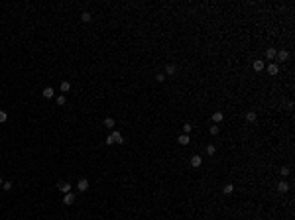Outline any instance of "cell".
Returning a JSON list of instances; mask_svg holds the SVG:
<instances>
[{
    "label": "cell",
    "instance_id": "6da1fadb",
    "mask_svg": "<svg viewBox=\"0 0 295 220\" xmlns=\"http://www.w3.org/2000/svg\"><path fill=\"white\" fill-rule=\"evenodd\" d=\"M106 144L110 146V144H124V138H122L120 132H110L108 138H106Z\"/></svg>",
    "mask_w": 295,
    "mask_h": 220
},
{
    "label": "cell",
    "instance_id": "7a4b0ae2",
    "mask_svg": "<svg viewBox=\"0 0 295 220\" xmlns=\"http://www.w3.org/2000/svg\"><path fill=\"white\" fill-rule=\"evenodd\" d=\"M77 189H79V193H85V191L89 189V181H87V179H81L79 185H77Z\"/></svg>",
    "mask_w": 295,
    "mask_h": 220
},
{
    "label": "cell",
    "instance_id": "3957f363",
    "mask_svg": "<svg viewBox=\"0 0 295 220\" xmlns=\"http://www.w3.org/2000/svg\"><path fill=\"white\" fill-rule=\"evenodd\" d=\"M59 191H61L63 195H67V193H71V185L69 183H59Z\"/></svg>",
    "mask_w": 295,
    "mask_h": 220
},
{
    "label": "cell",
    "instance_id": "277c9868",
    "mask_svg": "<svg viewBox=\"0 0 295 220\" xmlns=\"http://www.w3.org/2000/svg\"><path fill=\"white\" fill-rule=\"evenodd\" d=\"M201 163H203V159H201V155H193V157H191V165H193V167H199Z\"/></svg>",
    "mask_w": 295,
    "mask_h": 220
},
{
    "label": "cell",
    "instance_id": "5b68a950",
    "mask_svg": "<svg viewBox=\"0 0 295 220\" xmlns=\"http://www.w3.org/2000/svg\"><path fill=\"white\" fill-rule=\"evenodd\" d=\"M278 71H279V67L276 63H270V65H268V73H270V75H278Z\"/></svg>",
    "mask_w": 295,
    "mask_h": 220
},
{
    "label": "cell",
    "instance_id": "8992f818",
    "mask_svg": "<svg viewBox=\"0 0 295 220\" xmlns=\"http://www.w3.org/2000/svg\"><path fill=\"white\" fill-rule=\"evenodd\" d=\"M264 67H266V65H264L262 59H256V61H254V71H264Z\"/></svg>",
    "mask_w": 295,
    "mask_h": 220
},
{
    "label": "cell",
    "instance_id": "52a82bcc",
    "mask_svg": "<svg viewBox=\"0 0 295 220\" xmlns=\"http://www.w3.org/2000/svg\"><path fill=\"white\" fill-rule=\"evenodd\" d=\"M73 201H75V195H71V193L63 197V204H73Z\"/></svg>",
    "mask_w": 295,
    "mask_h": 220
},
{
    "label": "cell",
    "instance_id": "ba28073f",
    "mask_svg": "<svg viewBox=\"0 0 295 220\" xmlns=\"http://www.w3.org/2000/svg\"><path fill=\"white\" fill-rule=\"evenodd\" d=\"M278 191H279V193H287V191H289V185H287L285 181H281V183L278 185Z\"/></svg>",
    "mask_w": 295,
    "mask_h": 220
},
{
    "label": "cell",
    "instance_id": "9c48e42d",
    "mask_svg": "<svg viewBox=\"0 0 295 220\" xmlns=\"http://www.w3.org/2000/svg\"><path fill=\"white\" fill-rule=\"evenodd\" d=\"M41 94H43V98H51V96H53V88H51V86L43 88V92H41Z\"/></svg>",
    "mask_w": 295,
    "mask_h": 220
},
{
    "label": "cell",
    "instance_id": "30bf717a",
    "mask_svg": "<svg viewBox=\"0 0 295 220\" xmlns=\"http://www.w3.org/2000/svg\"><path fill=\"white\" fill-rule=\"evenodd\" d=\"M276 55H278L279 61H287V57H289V53H287V51H279V53H276Z\"/></svg>",
    "mask_w": 295,
    "mask_h": 220
},
{
    "label": "cell",
    "instance_id": "8fae6325",
    "mask_svg": "<svg viewBox=\"0 0 295 220\" xmlns=\"http://www.w3.org/2000/svg\"><path fill=\"white\" fill-rule=\"evenodd\" d=\"M222 118H224V116H222V112H214V114H212V122H216V124H218V122H222Z\"/></svg>",
    "mask_w": 295,
    "mask_h": 220
},
{
    "label": "cell",
    "instance_id": "7c38bea8",
    "mask_svg": "<svg viewBox=\"0 0 295 220\" xmlns=\"http://www.w3.org/2000/svg\"><path fill=\"white\" fill-rule=\"evenodd\" d=\"M71 88V83L69 81H61V92H67Z\"/></svg>",
    "mask_w": 295,
    "mask_h": 220
},
{
    "label": "cell",
    "instance_id": "4fadbf2b",
    "mask_svg": "<svg viewBox=\"0 0 295 220\" xmlns=\"http://www.w3.org/2000/svg\"><path fill=\"white\" fill-rule=\"evenodd\" d=\"M179 144H181V146H187V144H189V136H187V134L179 136Z\"/></svg>",
    "mask_w": 295,
    "mask_h": 220
},
{
    "label": "cell",
    "instance_id": "5bb4252c",
    "mask_svg": "<svg viewBox=\"0 0 295 220\" xmlns=\"http://www.w3.org/2000/svg\"><path fill=\"white\" fill-rule=\"evenodd\" d=\"M266 57H268V59H274V57H276V49L268 47V49H266Z\"/></svg>",
    "mask_w": 295,
    "mask_h": 220
},
{
    "label": "cell",
    "instance_id": "9a60e30c",
    "mask_svg": "<svg viewBox=\"0 0 295 220\" xmlns=\"http://www.w3.org/2000/svg\"><path fill=\"white\" fill-rule=\"evenodd\" d=\"M222 191H224L226 195H230V193H234V185H232V183H228V185H224V189H222Z\"/></svg>",
    "mask_w": 295,
    "mask_h": 220
},
{
    "label": "cell",
    "instance_id": "2e32d148",
    "mask_svg": "<svg viewBox=\"0 0 295 220\" xmlns=\"http://www.w3.org/2000/svg\"><path fill=\"white\" fill-rule=\"evenodd\" d=\"M104 126H106L108 130H112V128H114V120H112V118H106V120H104Z\"/></svg>",
    "mask_w": 295,
    "mask_h": 220
},
{
    "label": "cell",
    "instance_id": "e0dca14e",
    "mask_svg": "<svg viewBox=\"0 0 295 220\" xmlns=\"http://www.w3.org/2000/svg\"><path fill=\"white\" fill-rule=\"evenodd\" d=\"M256 118H258L256 112H248V114H246V120H248V122H256Z\"/></svg>",
    "mask_w": 295,
    "mask_h": 220
},
{
    "label": "cell",
    "instance_id": "ac0fdd59",
    "mask_svg": "<svg viewBox=\"0 0 295 220\" xmlns=\"http://www.w3.org/2000/svg\"><path fill=\"white\" fill-rule=\"evenodd\" d=\"M65 102H67V98H65V94H59V96H57V104H61V106H63Z\"/></svg>",
    "mask_w": 295,
    "mask_h": 220
},
{
    "label": "cell",
    "instance_id": "d6986e66",
    "mask_svg": "<svg viewBox=\"0 0 295 220\" xmlns=\"http://www.w3.org/2000/svg\"><path fill=\"white\" fill-rule=\"evenodd\" d=\"M165 73H167V75H173V73H175V65H167V67H165Z\"/></svg>",
    "mask_w": 295,
    "mask_h": 220
},
{
    "label": "cell",
    "instance_id": "ffe728a7",
    "mask_svg": "<svg viewBox=\"0 0 295 220\" xmlns=\"http://www.w3.org/2000/svg\"><path fill=\"white\" fill-rule=\"evenodd\" d=\"M81 20H83V22H91V14H89V12H83V14H81Z\"/></svg>",
    "mask_w": 295,
    "mask_h": 220
},
{
    "label": "cell",
    "instance_id": "44dd1931",
    "mask_svg": "<svg viewBox=\"0 0 295 220\" xmlns=\"http://www.w3.org/2000/svg\"><path fill=\"white\" fill-rule=\"evenodd\" d=\"M6 120H8V114H6L4 110H0V124H2V122H6Z\"/></svg>",
    "mask_w": 295,
    "mask_h": 220
},
{
    "label": "cell",
    "instance_id": "7402d4cb",
    "mask_svg": "<svg viewBox=\"0 0 295 220\" xmlns=\"http://www.w3.org/2000/svg\"><path fill=\"white\" fill-rule=\"evenodd\" d=\"M214 152H216V148H214V146H208V148H207V153H208V155H214Z\"/></svg>",
    "mask_w": 295,
    "mask_h": 220
},
{
    "label": "cell",
    "instance_id": "603a6c76",
    "mask_svg": "<svg viewBox=\"0 0 295 220\" xmlns=\"http://www.w3.org/2000/svg\"><path fill=\"white\" fill-rule=\"evenodd\" d=\"M2 187H4V191H12V183L8 181V183H2Z\"/></svg>",
    "mask_w": 295,
    "mask_h": 220
},
{
    "label": "cell",
    "instance_id": "cb8c5ba5",
    "mask_svg": "<svg viewBox=\"0 0 295 220\" xmlns=\"http://www.w3.org/2000/svg\"><path fill=\"white\" fill-rule=\"evenodd\" d=\"M183 130H185V134H189V132L193 130V126H191V124H185V126H183Z\"/></svg>",
    "mask_w": 295,
    "mask_h": 220
},
{
    "label": "cell",
    "instance_id": "d4e9b609",
    "mask_svg": "<svg viewBox=\"0 0 295 220\" xmlns=\"http://www.w3.org/2000/svg\"><path fill=\"white\" fill-rule=\"evenodd\" d=\"M210 134H212V136L218 134V126H210Z\"/></svg>",
    "mask_w": 295,
    "mask_h": 220
},
{
    "label": "cell",
    "instance_id": "484cf974",
    "mask_svg": "<svg viewBox=\"0 0 295 220\" xmlns=\"http://www.w3.org/2000/svg\"><path fill=\"white\" fill-rule=\"evenodd\" d=\"M281 175L287 177V175H289V167H281Z\"/></svg>",
    "mask_w": 295,
    "mask_h": 220
},
{
    "label": "cell",
    "instance_id": "4316f807",
    "mask_svg": "<svg viewBox=\"0 0 295 220\" xmlns=\"http://www.w3.org/2000/svg\"><path fill=\"white\" fill-rule=\"evenodd\" d=\"M165 81V75H157V83H163Z\"/></svg>",
    "mask_w": 295,
    "mask_h": 220
},
{
    "label": "cell",
    "instance_id": "83f0119b",
    "mask_svg": "<svg viewBox=\"0 0 295 220\" xmlns=\"http://www.w3.org/2000/svg\"><path fill=\"white\" fill-rule=\"evenodd\" d=\"M0 185H2V177H0Z\"/></svg>",
    "mask_w": 295,
    "mask_h": 220
}]
</instances>
